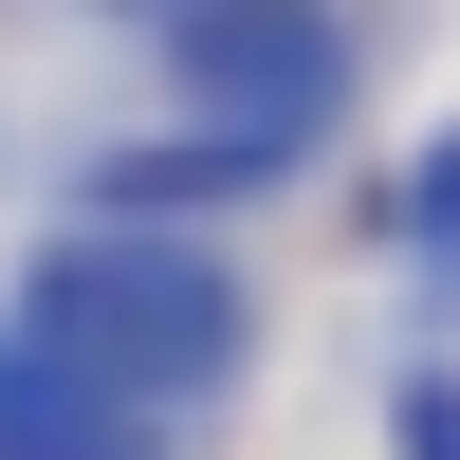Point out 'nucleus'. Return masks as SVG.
Segmentation results:
<instances>
[{
  "instance_id": "1",
  "label": "nucleus",
  "mask_w": 460,
  "mask_h": 460,
  "mask_svg": "<svg viewBox=\"0 0 460 460\" xmlns=\"http://www.w3.org/2000/svg\"><path fill=\"white\" fill-rule=\"evenodd\" d=\"M19 350L93 368L111 405H203L221 368H240V277H221L203 240H166V221H74L19 277Z\"/></svg>"
},
{
  "instance_id": "2",
  "label": "nucleus",
  "mask_w": 460,
  "mask_h": 460,
  "mask_svg": "<svg viewBox=\"0 0 460 460\" xmlns=\"http://www.w3.org/2000/svg\"><path fill=\"white\" fill-rule=\"evenodd\" d=\"M166 74L203 93L221 147H277V166L332 129V93H350V56H332L314 0H166Z\"/></svg>"
},
{
  "instance_id": "3",
  "label": "nucleus",
  "mask_w": 460,
  "mask_h": 460,
  "mask_svg": "<svg viewBox=\"0 0 460 460\" xmlns=\"http://www.w3.org/2000/svg\"><path fill=\"white\" fill-rule=\"evenodd\" d=\"M0 460H147V405H111L93 368H56V350L0 332Z\"/></svg>"
},
{
  "instance_id": "4",
  "label": "nucleus",
  "mask_w": 460,
  "mask_h": 460,
  "mask_svg": "<svg viewBox=\"0 0 460 460\" xmlns=\"http://www.w3.org/2000/svg\"><path fill=\"white\" fill-rule=\"evenodd\" d=\"M111 221H184V203H240V184H277V147H221V129H166V147H111Z\"/></svg>"
},
{
  "instance_id": "5",
  "label": "nucleus",
  "mask_w": 460,
  "mask_h": 460,
  "mask_svg": "<svg viewBox=\"0 0 460 460\" xmlns=\"http://www.w3.org/2000/svg\"><path fill=\"white\" fill-rule=\"evenodd\" d=\"M405 221H424V258L460 277V147H424V184H405Z\"/></svg>"
},
{
  "instance_id": "6",
  "label": "nucleus",
  "mask_w": 460,
  "mask_h": 460,
  "mask_svg": "<svg viewBox=\"0 0 460 460\" xmlns=\"http://www.w3.org/2000/svg\"><path fill=\"white\" fill-rule=\"evenodd\" d=\"M405 460H460V387H442V368L405 387Z\"/></svg>"
}]
</instances>
